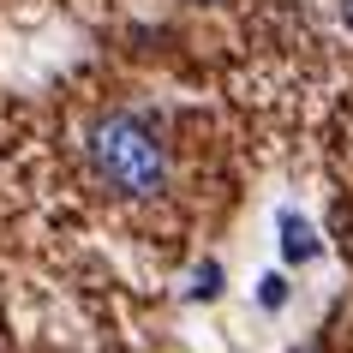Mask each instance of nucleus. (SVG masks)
Wrapping results in <instances>:
<instances>
[{
	"instance_id": "nucleus-5",
	"label": "nucleus",
	"mask_w": 353,
	"mask_h": 353,
	"mask_svg": "<svg viewBox=\"0 0 353 353\" xmlns=\"http://www.w3.org/2000/svg\"><path fill=\"white\" fill-rule=\"evenodd\" d=\"M341 12H347V24H353V0H347V6H341Z\"/></svg>"
},
{
	"instance_id": "nucleus-6",
	"label": "nucleus",
	"mask_w": 353,
	"mask_h": 353,
	"mask_svg": "<svg viewBox=\"0 0 353 353\" xmlns=\"http://www.w3.org/2000/svg\"><path fill=\"white\" fill-rule=\"evenodd\" d=\"M198 6H210V0H198Z\"/></svg>"
},
{
	"instance_id": "nucleus-3",
	"label": "nucleus",
	"mask_w": 353,
	"mask_h": 353,
	"mask_svg": "<svg viewBox=\"0 0 353 353\" xmlns=\"http://www.w3.org/2000/svg\"><path fill=\"white\" fill-rule=\"evenodd\" d=\"M216 294H222V270L216 263H198L192 281H186V299H216Z\"/></svg>"
},
{
	"instance_id": "nucleus-4",
	"label": "nucleus",
	"mask_w": 353,
	"mask_h": 353,
	"mask_svg": "<svg viewBox=\"0 0 353 353\" xmlns=\"http://www.w3.org/2000/svg\"><path fill=\"white\" fill-rule=\"evenodd\" d=\"M258 299H263V312H281V305H288V281H281V276H263L258 281Z\"/></svg>"
},
{
	"instance_id": "nucleus-2",
	"label": "nucleus",
	"mask_w": 353,
	"mask_h": 353,
	"mask_svg": "<svg viewBox=\"0 0 353 353\" xmlns=\"http://www.w3.org/2000/svg\"><path fill=\"white\" fill-rule=\"evenodd\" d=\"M281 252H288L294 263L317 258V234H312V222H305V216H294V210H281Z\"/></svg>"
},
{
	"instance_id": "nucleus-1",
	"label": "nucleus",
	"mask_w": 353,
	"mask_h": 353,
	"mask_svg": "<svg viewBox=\"0 0 353 353\" xmlns=\"http://www.w3.org/2000/svg\"><path fill=\"white\" fill-rule=\"evenodd\" d=\"M84 156H90V174L114 198H162L168 192V144L162 132L150 126L144 114H96L90 132H84Z\"/></svg>"
}]
</instances>
